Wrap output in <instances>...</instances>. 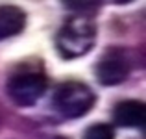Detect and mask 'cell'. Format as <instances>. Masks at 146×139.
<instances>
[{
  "label": "cell",
  "instance_id": "9c48e42d",
  "mask_svg": "<svg viewBox=\"0 0 146 139\" xmlns=\"http://www.w3.org/2000/svg\"><path fill=\"white\" fill-rule=\"evenodd\" d=\"M52 139H67V137H61V136H56V137H52Z\"/></svg>",
  "mask_w": 146,
  "mask_h": 139
},
{
  "label": "cell",
  "instance_id": "7a4b0ae2",
  "mask_svg": "<svg viewBox=\"0 0 146 139\" xmlns=\"http://www.w3.org/2000/svg\"><path fill=\"white\" fill-rule=\"evenodd\" d=\"M96 104V95L83 82H65L54 91L52 108L61 119L74 121L89 113Z\"/></svg>",
  "mask_w": 146,
  "mask_h": 139
},
{
  "label": "cell",
  "instance_id": "52a82bcc",
  "mask_svg": "<svg viewBox=\"0 0 146 139\" xmlns=\"http://www.w3.org/2000/svg\"><path fill=\"white\" fill-rule=\"evenodd\" d=\"M83 139H115V128L107 122H96L87 126L83 132Z\"/></svg>",
  "mask_w": 146,
  "mask_h": 139
},
{
  "label": "cell",
  "instance_id": "8992f818",
  "mask_svg": "<svg viewBox=\"0 0 146 139\" xmlns=\"http://www.w3.org/2000/svg\"><path fill=\"white\" fill-rule=\"evenodd\" d=\"M26 28V13L19 6H0V41L22 33Z\"/></svg>",
  "mask_w": 146,
  "mask_h": 139
},
{
  "label": "cell",
  "instance_id": "ba28073f",
  "mask_svg": "<svg viewBox=\"0 0 146 139\" xmlns=\"http://www.w3.org/2000/svg\"><path fill=\"white\" fill-rule=\"evenodd\" d=\"M63 7L76 11V15H82V17H91L93 13L98 11L100 2H85V0H82V2H74L72 0L70 2V0H67V2H63Z\"/></svg>",
  "mask_w": 146,
  "mask_h": 139
},
{
  "label": "cell",
  "instance_id": "277c9868",
  "mask_svg": "<svg viewBox=\"0 0 146 139\" xmlns=\"http://www.w3.org/2000/svg\"><path fill=\"white\" fill-rule=\"evenodd\" d=\"M129 71H131V63H129L128 54L122 48L106 50L104 56L94 65V76H96L98 84L106 87L120 86L129 76Z\"/></svg>",
  "mask_w": 146,
  "mask_h": 139
},
{
  "label": "cell",
  "instance_id": "5b68a950",
  "mask_svg": "<svg viewBox=\"0 0 146 139\" xmlns=\"http://www.w3.org/2000/svg\"><path fill=\"white\" fill-rule=\"evenodd\" d=\"M113 122L120 128H144L146 108L141 100H120L113 108Z\"/></svg>",
  "mask_w": 146,
  "mask_h": 139
},
{
  "label": "cell",
  "instance_id": "3957f363",
  "mask_svg": "<svg viewBox=\"0 0 146 139\" xmlns=\"http://www.w3.org/2000/svg\"><path fill=\"white\" fill-rule=\"evenodd\" d=\"M6 93L19 108H32L46 93V76L37 67H19L7 78Z\"/></svg>",
  "mask_w": 146,
  "mask_h": 139
},
{
  "label": "cell",
  "instance_id": "6da1fadb",
  "mask_svg": "<svg viewBox=\"0 0 146 139\" xmlns=\"http://www.w3.org/2000/svg\"><path fill=\"white\" fill-rule=\"evenodd\" d=\"M54 43L63 59L83 57L96 45V24L91 17L74 15L63 22Z\"/></svg>",
  "mask_w": 146,
  "mask_h": 139
}]
</instances>
